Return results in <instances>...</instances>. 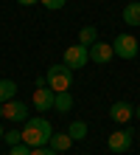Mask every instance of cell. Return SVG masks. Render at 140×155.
Wrapping results in <instances>:
<instances>
[{
  "mask_svg": "<svg viewBox=\"0 0 140 155\" xmlns=\"http://www.w3.org/2000/svg\"><path fill=\"white\" fill-rule=\"evenodd\" d=\"M51 135H53V127L48 118H42V116H34V118H28L25 127H23V144H28V147H48L51 144Z\"/></svg>",
  "mask_w": 140,
  "mask_h": 155,
  "instance_id": "6da1fadb",
  "label": "cell"
},
{
  "mask_svg": "<svg viewBox=\"0 0 140 155\" xmlns=\"http://www.w3.org/2000/svg\"><path fill=\"white\" fill-rule=\"evenodd\" d=\"M45 79H48V87L53 93H62V90H70V85H73V71L64 65V62H59V65L48 68Z\"/></svg>",
  "mask_w": 140,
  "mask_h": 155,
  "instance_id": "7a4b0ae2",
  "label": "cell"
},
{
  "mask_svg": "<svg viewBox=\"0 0 140 155\" xmlns=\"http://www.w3.org/2000/svg\"><path fill=\"white\" fill-rule=\"evenodd\" d=\"M112 48H115V54L120 59H135L140 54V42H137V37H132V34H118V37L112 40Z\"/></svg>",
  "mask_w": 140,
  "mask_h": 155,
  "instance_id": "3957f363",
  "label": "cell"
},
{
  "mask_svg": "<svg viewBox=\"0 0 140 155\" xmlns=\"http://www.w3.org/2000/svg\"><path fill=\"white\" fill-rule=\"evenodd\" d=\"M62 62L67 65L70 71H79V68H84L90 62V48L87 45H70V48H64V57H62Z\"/></svg>",
  "mask_w": 140,
  "mask_h": 155,
  "instance_id": "277c9868",
  "label": "cell"
},
{
  "mask_svg": "<svg viewBox=\"0 0 140 155\" xmlns=\"http://www.w3.org/2000/svg\"><path fill=\"white\" fill-rule=\"evenodd\" d=\"M53 99H56V93L45 85V87H36V90H34L31 104H34L36 113H51V110H53Z\"/></svg>",
  "mask_w": 140,
  "mask_h": 155,
  "instance_id": "5b68a950",
  "label": "cell"
},
{
  "mask_svg": "<svg viewBox=\"0 0 140 155\" xmlns=\"http://www.w3.org/2000/svg\"><path fill=\"white\" fill-rule=\"evenodd\" d=\"M132 141H135V133L126 127V130H115V133L109 135V138H107V147L112 152H126L129 147H132Z\"/></svg>",
  "mask_w": 140,
  "mask_h": 155,
  "instance_id": "8992f818",
  "label": "cell"
},
{
  "mask_svg": "<svg viewBox=\"0 0 140 155\" xmlns=\"http://www.w3.org/2000/svg\"><path fill=\"white\" fill-rule=\"evenodd\" d=\"M112 57H115V48H112V42H92L90 45V59L95 62V65H107V62H112Z\"/></svg>",
  "mask_w": 140,
  "mask_h": 155,
  "instance_id": "52a82bcc",
  "label": "cell"
},
{
  "mask_svg": "<svg viewBox=\"0 0 140 155\" xmlns=\"http://www.w3.org/2000/svg\"><path fill=\"white\" fill-rule=\"evenodd\" d=\"M3 116L8 118V121H28V104L11 99V102L3 104Z\"/></svg>",
  "mask_w": 140,
  "mask_h": 155,
  "instance_id": "ba28073f",
  "label": "cell"
},
{
  "mask_svg": "<svg viewBox=\"0 0 140 155\" xmlns=\"http://www.w3.org/2000/svg\"><path fill=\"white\" fill-rule=\"evenodd\" d=\"M132 116H135V107L129 104V102H115V104L109 107V118L115 124H126Z\"/></svg>",
  "mask_w": 140,
  "mask_h": 155,
  "instance_id": "9c48e42d",
  "label": "cell"
},
{
  "mask_svg": "<svg viewBox=\"0 0 140 155\" xmlns=\"http://www.w3.org/2000/svg\"><path fill=\"white\" fill-rule=\"evenodd\" d=\"M123 23L126 25H140V0H132V3L123 6Z\"/></svg>",
  "mask_w": 140,
  "mask_h": 155,
  "instance_id": "30bf717a",
  "label": "cell"
},
{
  "mask_svg": "<svg viewBox=\"0 0 140 155\" xmlns=\"http://www.w3.org/2000/svg\"><path fill=\"white\" fill-rule=\"evenodd\" d=\"M48 147H53L56 152H64V150H70L73 147V138H70V133H56L53 130V135H51V144Z\"/></svg>",
  "mask_w": 140,
  "mask_h": 155,
  "instance_id": "8fae6325",
  "label": "cell"
},
{
  "mask_svg": "<svg viewBox=\"0 0 140 155\" xmlns=\"http://www.w3.org/2000/svg\"><path fill=\"white\" fill-rule=\"evenodd\" d=\"M53 110H56V113H70V110H73V96H70V90L56 93V99H53Z\"/></svg>",
  "mask_w": 140,
  "mask_h": 155,
  "instance_id": "7c38bea8",
  "label": "cell"
},
{
  "mask_svg": "<svg viewBox=\"0 0 140 155\" xmlns=\"http://www.w3.org/2000/svg\"><path fill=\"white\" fill-rule=\"evenodd\" d=\"M87 130H90V127H87V121H81V118H73L70 127H67V133H70L73 141H84V138H87Z\"/></svg>",
  "mask_w": 140,
  "mask_h": 155,
  "instance_id": "4fadbf2b",
  "label": "cell"
},
{
  "mask_svg": "<svg viewBox=\"0 0 140 155\" xmlns=\"http://www.w3.org/2000/svg\"><path fill=\"white\" fill-rule=\"evenodd\" d=\"M14 93H17V82L14 79H0V104L11 102Z\"/></svg>",
  "mask_w": 140,
  "mask_h": 155,
  "instance_id": "5bb4252c",
  "label": "cell"
},
{
  "mask_svg": "<svg viewBox=\"0 0 140 155\" xmlns=\"http://www.w3.org/2000/svg\"><path fill=\"white\" fill-rule=\"evenodd\" d=\"M79 42L87 45V48H90L92 42H98V28H95V25H84V28L79 31Z\"/></svg>",
  "mask_w": 140,
  "mask_h": 155,
  "instance_id": "9a60e30c",
  "label": "cell"
},
{
  "mask_svg": "<svg viewBox=\"0 0 140 155\" xmlns=\"http://www.w3.org/2000/svg\"><path fill=\"white\" fill-rule=\"evenodd\" d=\"M3 138H6L8 147H14V144H20V141H23V133H20V130H6Z\"/></svg>",
  "mask_w": 140,
  "mask_h": 155,
  "instance_id": "2e32d148",
  "label": "cell"
},
{
  "mask_svg": "<svg viewBox=\"0 0 140 155\" xmlns=\"http://www.w3.org/2000/svg\"><path fill=\"white\" fill-rule=\"evenodd\" d=\"M39 3L48 8V12H59V8H64V3H67V0H39Z\"/></svg>",
  "mask_w": 140,
  "mask_h": 155,
  "instance_id": "e0dca14e",
  "label": "cell"
},
{
  "mask_svg": "<svg viewBox=\"0 0 140 155\" xmlns=\"http://www.w3.org/2000/svg\"><path fill=\"white\" fill-rule=\"evenodd\" d=\"M8 155H31V147H28V144H14V147L11 150H8Z\"/></svg>",
  "mask_w": 140,
  "mask_h": 155,
  "instance_id": "ac0fdd59",
  "label": "cell"
},
{
  "mask_svg": "<svg viewBox=\"0 0 140 155\" xmlns=\"http://www.w3.org/2000/svg\"><path fill=\"white\" fill-rule=\"evenodd\" d=\"M31 155H59V152H56L53 147H34Z\"/></svg>",
  "mask_w": 140,
  "mask_h": 155,
  "instance_id": "d6986e66",
  "label": "cell"
},
{
  "mask_svg": "<svg viewBox=\"0 0 140 155\" xmlns=\"http://www.w3.org/2000/svg\"><path fill=\"white\" fill-rule=\"evenodd\" d=\"M20 6H34V3H39V0H17Z\"/></svg>",
  "mask_w": 140,
  "mask_h": 155,
  "instance_id": "ffe728a7",
  "label": "cell"
},
{
  "mask_svg": "<svg viewBox=\"0 0 140 155\" xmlns=\"http://www.w3.org/2000/svg\"><path fill=\"white\" fill-rule=\"evenodd\" d=\"M3 135H6V130H3V127H0V141H3Z\"/></svg>",
  "mask_w": 140,
  "mask_h": 155,
  "instance_id": "44dd1931",
  "label": "cell"
},
{
  "mask_svg": "<svg viewBox=\"0 0 140 155\" xmlns=\"http://www.w3.org/2000/svg\"><path fill=\"white\" fill-rule=\"evenodd\" d=\"M135 116H137V118H140V107H135Z\"/></svg>",
  "mask_w": 140,
  "mask_h": 155,
  "instance_id": "7402d4cb",
  "label": "cell"
},
{
  "mask_svg": "<svg viewBox=\"0 0 140 155\" xmlns=\"http://www.w3.org/2000/svg\"><path fill=\"white\" fill-rule=\"evenodd\" d=\"M0 118H3V104H0Z\"/></svg>",
  "mask_w": 140,
  "mask_h": 155,
  "instance_id": "603a6c76",
  "label": "cell"
},
{
  "mask_svg": "<svg viewBox=\"0 0 140 155\" xmlns=\"http://www.w3.org/2000/svg\"><path fill=\"white\" fill-rule=\"evenodd\" d=\"M137 57H140V54H137Z\"/></svg>",
  "mask_w": 140,
  "mask_h": 155,
  "instance_id": "cb8c5ba5",
  "label": "cell"
}]
</instances>
